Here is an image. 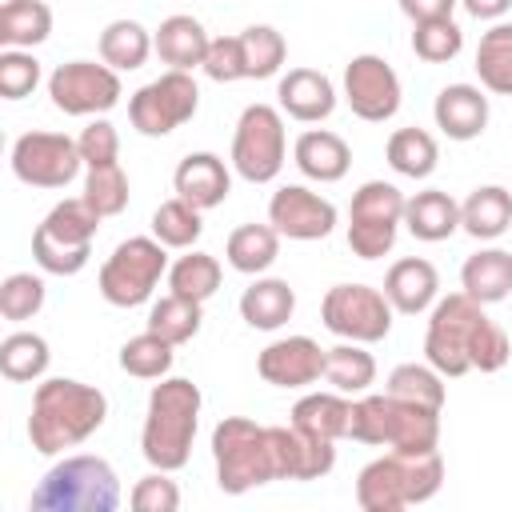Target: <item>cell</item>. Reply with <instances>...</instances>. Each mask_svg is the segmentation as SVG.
Masks as SVG:
<instances>
[{
  "mask_svg": "<svg viewBox=\"0 0 512 512\" xmlns=\"http://www.w3.org/2000/svg\"><path fill=\"white\" fill-rule=\"evenodd\" d=\"M108 420V396L96 384L72 376H48L32 392L28 440L40 456H64L68 448L84 444Z\"/></svg>",
  "mask_w": 512,
  "mask_h": 512,
  "instance_id": "cell-1",
  "label": "cell"
},
{
  "mask_svg": "<svg viewBox=\"0 0 512 512\" xmlns=\"http://www.w3.org/2000/svg\"><path fill=\"white\" fill-rule=\"evenodd\" d=\"M200 384L188 376H164L148 392V412L140 428V452L160 472H180L192 460V440L200 428Z\"/></svg>",
  "mask_w": 512,
  "mask_h": 512,
  "instance_id": "cell-2",
  "label": "cell"
},
{
  "mask_svg": "<svg viewBox=\"0 0 512 512\" xmlns=\"http://www.w3.org/2000/svg\"><path fill=\"white\" fill-rule=\"evenodd\" d=\"M348 440L388 448V452L424 456V452L440 448V412L400 400L392 392H364L352 400Z\"/></svg>",
  "mask_w": 512,
  "mask_h": 512,
  "instance_id": "cell-3",
  "label": "cell"
},
{
  "mask_svg": "<svg viewBox=\"0 0 512 512\" xmlns=\"http://www.w3.org/2000/svg\"><path fill=\"white\" fill-rule=\"evenodd\" d=\"M444 484V456L424 452H384L368 460L356 476V504L364 512H404L412 504H428Z\"/></svg>",
  "mask_w": 512,
  "mask_h": 512,
  "instance_id": "cell-4",
  "label": "cell"
},
{
  "mask_svg": "<svg viewBox=\"0 0 512 512\" xmlns=\"http://www.w3.org/2000/svg\"><path fill=\"white\" fill-rule=\"evenodd\" d=\"M32 512H116L120 476L104 456H64L32 488Z\"/></svg>",
  "mask_w": 512,
  "mask_h": 512,
  "instance_id": "cell-5",
  "label": "cell"
},
{
  "mask_svg": "<svg viewBox=\"0 0 512 512\" xmlns=\"http://www.w3.org/2000/svg\"><path fill=\"white\" fill-rule=\"evenodd\" d=\"M212 464L216 488L224 496H244L280 480L272 452V424H256L248 416H224L212 428Z\"/></svg>",
  "mask_w": 512,
  "mask_h": 512,
  "instance_id": "cell-6",
  "label": "cell"
},
{
  "mask_svg": "<svg viewBox=\"0 0 512 512\" xmlns=\"http://www.w3.org/2000/svg\"><path fill=\"white\" fill-rule=\"evenodd\" d=\"M96 208L84 196H68L52 204V212L32 232V260L48 276H76L92 260V240L100 232Z\"/></svg>",
  "mask_w": 512,
  "mask_h": 512,
  "instance_id": "cell-7",
  "label": "cell"
},
{
  "mask_svg": "<svg viewBox=\"0 0 512 512\" xmlns=\"http://www.w3.org/2000/svg\"><path fill=\"white\" fill-rule=\"evenodd\" d=\"M488 324V312L480 300H472L464 288L440 296L428 308V328H424V360L444 376L456 380L472 372V344L480 328Z\"/></svg>",
  "mask_w": 512,
  "mask_h": 512,
  "instance_id": "cell-8",
  "label": "cell"
},
{
  "mask_svg": "<svg viewBox=\"0 0 512 512\" xmlns=\"http://www.w3.org/2000/svg\"><path fill=\"white\" fill-rule=\"evenodd\" d=\"M168 276V248L156 236H128L100 264L96 288L112 308H140Z\"/></svg>",
  "mask_w": 512,
  "mask_h": 512,
  "instance_id": "cell-9",
  "label": "cell"
},
{
  "mask_svg": "<svg viewBox=\"0 0 512 512\" xmlns=\"http://www.w3.org/2000/svg\"><path fill=\"white\" fill-rule=\"evenodd\" d=\"M408 196L392 180H364L348 204V248L360 260H380L396 248Z\"/></svg>",
  "mask_w": 512,
  "mask_h": 512,
  "instance_id": "cell-10",
  "label": "cell"
},
{
  "mask_svg": "<svg viewBox=\"0 0 512 512\" xmlns=\"http://www.w3.org/2000/svg\"><path fill=\"white\" fill-rule=\"evenodd\" d=\"M232 172L248 184H272L288 160L284 112L272 104H248L232 132Z\"/></svg>",
  "mask_w": 512,
  "mask_h": 512,
  "instance_id": "cell-11",
  "label": "cell"
},
{
  "mask_svg": "<svg viewBox=\"0 0 512 512\" xmlns=\"http://www.w3.org/2000/svg\"><path fill=\"white\" fill-rule=\"evenodd\" d=\"M200 108V88L192 80V72H180V68H168L160 72L156 80H148L144 88H136L128 96V120L140 136H168L176 132L180 124H188Z\"/></svg>",
  "mask_w": 512,
  "mask_h": 512,
  "instance_id": "cell-12",
  "label": "cell"
},
{
  "mask_svg": "<svg viewBox=\"0 0 512 512\" xmlns=\"http://www.w3.org/2000/svg\"><path fill=\"white\" fill-rule=\"evenodd\" d=\"M396 308L388 304L384 288L372 284H332L320 300V320L332 336L356 344H380L392 332Z\"/></svg>",
  "mask_w": 512,
  "mask_h": 512,
  "instance_id": "cell-13",
  "label": "cell"
},
{
  "mask_svg": "<svg viewBox=\"0 0 512 512\" xmlns=\"http://www.w3.org/2000/svg\"><path fill=\"white\" fill-rule=\"evenodd\" d=\"M124 84L120 72L108 68L104 60H68L56 64L48 76V100L64 116H104L120 104Z\"/></svg>",
  "mask_w": 512,
  "mask_h": 512,
  "instance_id": "cell-14",
  "label": "cell"
},
{
  "mask_svg": "<svg viewBox=\"0 0 512 512\" xmlns=\"http://www.w3.org/2000/svg\"><path fill=\"white\" fill-rule=\"evenodd\" d=\"M8 160H12L16 180L28 188H68L84 168L80 144L64 132H44V128L16 136Z\"/></svg>",
  "mask_w": 512,
  "mask_h": 512,
  "instance_id": "cell-15",
  "label": "cell"
},
{
  "mask_svg": "<svg viewBox=\"0 0 512 512\" xmlns=\"http://www.w3.org/2000/svg\"><path fill=\"white\" fill-rule=\"evenodd\" d=\"M344 100H348L352 116H360L368 124H384L400 112L404 88H400L396 68L384 56L360 52L344 64Z\"/></svg>",
  "mask_w": 512,
  "mask_h": 512,
  "instance_id": "cell-16",
  "label": "cell"
},
{
  "mask_svg": "<svg viewBox=\"0 0 512 512\" xmlns=\"http://www.w3.org/2000/svg\"><path fill=\"white\" fill-rule=\"evenodd\" d=\"M340 212L328 196L312 192L308 184H284L268 200V224L288 240H324L332 236Z\"/></svg>",
  "mask_w": 512,
  "mask_h": 512,
  "instance_id": "cell-17",
  "label": "cell"
},
{
  "mask_svg": "<svg viewBox=\"0 0 512 512\" xmlns=\"http://www.w3.org/2000/svg\"><path fill=\"white\" fill-rule=\"evenodd\" d=\"M328 348H320L312 336H280L256 356V372L272 388H308L324 376Z\"/></svg>",
  "mask_w": 512,
  "mask_h": 512,
  "instance_id": "cell-18",
  "label": "cell"
},
{
  "mask_svg": "<svg viewBox=\"0 0 512 512\" xmlns=\"http://www.w3.org/2000/svg\"><path fill=\"white\" fill-rule=\"evenodd\" d=\"M272 452H276V472L280 480H324L336 468V440H324L316 432L288 424H272Z\"/></svg>",
  "mask_w": 512,
  "mask_h": 512,
  "instance_id": "cell-19",
  "label": "cell"
},
{
  "mask_svg": "<svg viewBox=\"0 0 512 512\" xmlns=\"http://www.w3.org/2000/svg\"><path fill=\"white\" fill-rule=\"evenodd\" d=\"M276 108L300 124H320L336 112V84L320 68H288L276 80Z\"/></svg>",
  "mask_w": 512,
  "mask_h": 512,
  "instance_id": "cell-20",
  "label": "cell"
},
{
  "mask_svg": "<svg viewBox=\"0 0 512 512\" xmlns=\"http://www.w3.org/2000/svg\"><path fill=\"white\" fill-rule=\"evenodd\" d=\"M488 116H492L488 96H484V88H476V84H444V88L436 92L432 120H436V128H440L448 140H460V144H464V140L484 136Z\"/></svg>",
  "mask_w": 512,
  "mask_h": 512,
  "instance_id": "cell-21",
  "label": "cell"
},
{
  "mask_svg": "<svg viewBox=\"0 0 512 512\" xmlns=\"http://www.w3.org/2000/svg\"><path fill=\"white\" fill-rule=\"evenodd\" d=\"M172 188L180 200L196 204L200 212L208 208H220L232 192V168L216 156V152H188L176 172H172Z\"/></svg>",
  "mask_w": 512,
  "mask_h": 512,
  "instance_id": "cell-22",
  "label": "cell"
},
{
  "mask_svg": "<svg viewBox=\"0 0 512 512\" xmlns=\"http://www.w3.org/2000/svg\"><path fill=\"white\" fill-rule=\"evenodd\" d=\"M384 296L400 316H420L440 300V272L424 256H404L384 272Z\"/></svg>",
  "mask_w": 512,
  "mask_h": 512,
  "instance_id": "cell-23",
  "label": "cell"
},
{
  "mask_svg": "<svg viewBox=\"0 0 512 512\" xmlns=\"http://www.w3.org/2000/svg\"><path fill=\"white\" fill-rule=\"evenodd\" d=\"M292 164L300 168V176H308L316 184H336L352 168V148H348V140L340 132L308 128L292 144Z\"/></svg>",
  "mask_w": 512,
  "mask_h": 512,
  "instance_id": "cell-24",
  "label": "cell"
},
{
  "mask_svg": "<svg viewBox=\"0 0 512 512\" xmlns=\"http://www.w3.org/2000/svg\"><path fill=\"white\" fill-rule=\"evenodd\" d=\"M152 44H156L160 64L180 68V72H192V68H204V56H208L212 36L204 32V24L196 16L176 12V16L160 20V28L152 32Z\"/></svg>",
  "mask_w": 512,
  "mask_h": 512,
  "instance_id": "cell-25",
  "label": "cell"
},
{
  "mask_svg": "<svg viewBox=\"0 0 512 512\" xmlns=\"http://www.w3.org/2000/svg\"><path fill=\"white\" fill-rule=\"evenodd\" d=\"M296 312V292L288 280L280 276H256L244 292H240V320L256 332H276L292 320Z\"/></svg>",
  "mask_w": 512,
  "mask_h": 512,
  "instance_id": "cell-26",
  "label": "cell"
},
{
  "mask_svg": "<svg viewBox=\"0 0 512 512\" xmlns=\"http://www.w3.org/2000/svg\"><path fill=\"white\" fill-rule=\"evenodd\" d=\"M460 228L472 240H500L512 228V192L504 184H480L460 204Z\"/></svg>",
  "mask_w": 512,
  "mask_h": 512,
  "instance_id": "cell-27",
  "label": "cell"
},
{
  "mask_svg": "<svg viewBox=\"0 0 512 512\" xmlns=\"http://www.w3.org/2000/svg\"><path fill=\"white\" fill-rule=\"evenodd\" d=\"M460 288L480 300L484 308L488 304H500L512 296V252L508 248H480L464 260L460 268Z\"/></svg>",
  "mask_w": 512,
  "mask_h": 512,
  "instance_id": "cell-28",
  "label": "cell"
},
{
  "mask_svg": "<svg viewBox=\"0 0 512 512\" xmlns=\"http://www.w3.org/2000/svg\"><path fill=\"white\" fill-rule=\"evenodd\" d=\"M404 228L424 240V244H440L460 228V204L444 192V188H424L416 196H408L404 204Z\"/></svg>",
  "mask_w": 512,
  "mask_h": 512,
  "instance_id": "cell-29",
  "label": "cell"
},
{
  "mask_svg": "<svg viewBox=\"0 0 512 512\" xmlns=\"http://www.w3.org/2000/svg\"><path fill=\"white\" fill-rule=\"evenodd\" d=\"M288 420H292L296 428H304V432L324 436V440H348L352 400H348L344 392H336V388H332V392H304V396L292 404Z\"/></svg>",
  "mask_w": 512,
  "mask_h": 512,
  "instance_id": "cell-30",
  "label": "cell"
},
{
  "mask_svg": "<svg viewBox=\"0 0 512 512\" xmlns=\"http://www.w3.org/2000/svg\"><path fill=\"white\" fill-rule=\"evenodd\" d=\"M280 240L272 224H240L224 240V260L244 276H264L280 256Z\"/></svg>",
  "mask_w": 512,
  "mask_h": 512,
  "instance_id": "cell-31",
  "label": "cell"
},
{
  "mask_svg": "<svg viewBox=\"0 0 512 512\" xmlns=\"http://www.w3.org/2000/svg\"><path fill=\"white\" fill-rule=\"evenodd\" d=\"M152 52H156L152 32H148L140 20L120 16V20L104 24V32H100V60H104L108 68H116V72H136V68H144Z\"/></svg>",
  "mask_w": 512,
  "mask_h": 512,
  "instance_id": "cell-32",
  "label": "cell"
},
{
  "mask_svg": "<svg viewBox=\"0 0 512 512\" xmlns=\"http://www.w3.org/2000/svg\"><path fill=\"white\" fill-rule=\"evenodd\" d=\"M384 156L392 164L396 176H408V180H428L440 164V144L428 128H396L384 144Z\"/></svg>",
  "mask_w": 512,
  "mask_h": 512,
  "instance_id": "cell-33",
  "label": "cell"
},
{
  "mask_svg": "<svg viewBox=\"0 0 512 512\" xmlns=\"http://www.w3.org/2000/svg\"><path fill=\"white\" fill-rule=\"evenodd\" d=\"M476 76L492 96H512V24L496 20L476 44Z\"/></svg>",
  "mask_w": 512,
  "mask_h": 512,
  "instance_id": "cell-34",
  "label": "cell"
},
{
  "mask_svg": "<svg viewBox=\"0 0 512 512\" xmlns=\"http://www.w3.org/2000/svg\"><path fill=\"white\" fill-rule=\"evenodd\" d=\"M220 280H224L220 260L212 252H200V248H184V256H176L168 264V292H176L184 300H196V304L212 300Z\"/></svg>",
  "mask_w": 512,
  "mask_h": 512,
  "instance_id": "cell-35",
  "label": "cell"
},
{
  "mask_svg": "<svg viewBox=\"0 0 512 512\" xmlns=\"http://www.w3.org/2000/svg\"><path fill=\"white\" fill-rule=\"evenodd\" d=\"M52 364V348L40 332H8L0 340V372L12 384H40Z\"/></svg>",
  "mask_w": 512,
  "mask_h": 512,
  "instance_id": "cell-36",
  "label": "cell"
},
{
  "mask_svg": "<svg viewBox=\"0 0 512 512\" xmlns=\"http://www.w3.org/2000/svg\"><path fill=\"white\" fill-rule=\"evenodd\" d=\"M324 380L344 396H364L376 384V356L368 352V344L340 340L336 348H328Z\"/></svg>",
  "mask_w": 512,
  "mask_h": 512,
  "instance_id": "cell-37",
  "label": "cell"
},
{
  "mask_svg": "<svg viewBox=\"0 0 512 512\" xmlns=\"http://www.w3.org/2000/svg\"><path fill=\"white\" fill-rule=\"evenodd\" d=\"M52 36V8L44 0L0 4V48H36Z\"/></svg>",
  "mask_w": 512,
  "mask_h": 512,
  "instance_id": "cell-38",
  "label": "cell"
},
{
  "mask_svg": "<svg viewBox=\"0 0 512 512\" xmlns=\"http://www.w3.org/2000/svg\"><path fill=\"white\" fill-rule=\"evenodd\" d=\"M200 324H204V304L184 300V296H176V292L152 300V308H148V332L164 336V340L176 344V348L188 344V340L200 332Z\"/></svg>",
  "mask_w": 512,
  "mask_h": 512,
  "instance_id": "cell-39",
  "label": "cell"
},
{
  "mask_svg": "<svg viewBox=\"0 0 512 512\" xmlns=\"http://www.w3.org/2000/svg\"><path fill=\"white\" fill-rule=\"evenodd\" d=\"M172 360H176V344H168L148 328L120 344V368L136 380H164L172 372Z\"/></svg>",
  "mask_w": 512,
  "mask_h": 512,
  "instance_id": "cell-40",
  "label": "cell"
},
{
  "mask_svg": "<svg viewBox=\"0 0 512 512\" xmlns=\"http://www.w3.org/2000/svg\"><path fill=\"white\" fill-rule=\"evenodd\" d=\"M384 392L400 396V400H412L420 408H432V412H444V400H448V388H444V376L432 368V364H396L388 372V384Z\"/></svg>",
  "mask_w": 512,
  "mask_h": 512,
  "instance_id": "cell-41",
  "label": "cell"
},
{
  "mask_svg": "<svg viewBox=\"0 0 512 512\" xmlns=\"http://www.w3.org/2000/svg\"><path fill=\"white\" fill-rule=\"evenodd\" d=\"M236 36H240V52H244V72H248V80H268V76H276V72L284 68L288 44H284V36H280L272 24H252V28L236 32Z\"/></svg>",
  "mask_w": 512,
  "mask_h": 512,
  "instance_id": "cell-42",
  "label": "cell"
},
{
  "mask_svg": "<svg viewBox=\"0 0 512 512\" xmlns=\"http://www.w3.org/2000/svg\"><path fill=\"white\" fill-rule=\"evenodd\" d=\"M200 232H204V212L196 208V204H188V200H180V196H172V200H164L156 212H152V236L164 244V248H192L196 240H200Z\"/></svg>",
  "mask_w": 512,
  "mask_h": 512,
  "instance_id": "cell-43",
  "label": "cell"
},
{
  "mask_svg": "<svg viewBox=\"0 0 512 512\" xmlns=\"http://www.w3.org/2000/svg\"><path fill=\"white\" fill-rule=\"evenodd\" d=\"M464 48V28L452 16H436V20H416L412 24V52L424 64H448L456 60Z\"/></svg>",
  "mask_w": 512,
  "mask_h": 512,
  "instance_id": "cell-44",
  "label": "cell"
},
{
  "mask_svg": "<svg viewBox=\"0 0 512 512\" xmlns=\"http://www.w3.org/2000/svg\"><path fill=\"white\" fill-rule=\"evenodd\" d=\"M128 192H132V184H128V172L120 168V160L116 164H96V168L84 172V200L104 220L120 216L128 208Z\"/></svg>",
  "mask_w": 512,
  "mask_h": 512,
  "instance_id": "cell-45",
  "label": "cell"
},
{
  "mask_svg": "<svg viewBox=\"0 0 512 512\" xmlns=\"http://www.w3.org/2000/svg\"><path fill=\"white\" fill-rule=\"evenodd\" d=\"M48 300V288H44V276L36 272H12L4 276L0 284V316L20 324V320H32Z\"/></svg>",
  "mask_w": 512,
  "mask_h": 512,
  "instance_id": "cell-46",
  "label": "cell"
},
{
  "mask_svg": "<svg viewBox=\"0 0 512 512\" xmlns=\"http://www.w3.org/2000/svg\"><path fill=\"white\" fill-rule=\"evenodd\" d=\"M40 84V60L32 48H4L0 52V96L4 100H24Z\"/></svg>",
  "mask_w": 512,
  "mask_h": 512,
  "instance_id": "cell-47",
  "label": "cell"
},
{
  "mask_svg": "<svg viewBox=\"0 0 512 512\" xmlns=\"http://www.w3.org/2000/svg\"><path fill=\"white\" fill-rule=\"evenodd\" d=\"M128 504L136 512H176L180 508V488L172 480V472H160L152 468L148 476H140L128 492Z\"/></svg>",
  "mask_w": 512,
  "mask_h": 512,
  "instance_id": "cell-48",
  "label": "cell"
},
{
  "mask_svg": "<svg viewBox=\"0 0 512 512\" xmlns=\"http://www.w3.org/2000/svg\"><path fill=\"white\" fill-rule=\"evenodd\" d=\"M200 72H204L208 80H216V84L248 80V72H244V52H240V36H212Z\"/></svg>",
  "mask_w": 512,
  "mask_h": 512,
  "instance_id": "cell-49",
  "label": "cell"
},
{
  "mask_svg": "<svg viewBox=\"0 0 512 512\" xmlns=\"http://www.w3.org/2000/svg\"><path fill=\"white\" fill-rule=\"evenodd\" d=\"M76 144H80V160H84V168L116 164V160H120V132H116V124L104 120V116H92V124L76 136Z\"/></svg>",
  "mask_w": 512,
  "mask_h": 512,
  "instance_id": "cell-50",
  "label": "cell"
},
{
  "mask_svg": "<svg viewBox=\"0 0 512 512\" xmlns=\"http://www.w3.org/2000/svg\"><path fill=\"white\" fill-rule=\"evenodd\" d=\"M508 356H512L508 332H504L496 320H488V324L480 328L476 344H472V372H500V368L508 364Z\"/></svg>",
  "mask_w": 512,
  "mask_h": 512,
  "instance_id": "cell-51",
  "label": "cell"
},
{
  "mask_svg": "<svg viewBox=\"0 0 512 512\" xmlns=\"http://www.w3.org/2000/svg\"><path fill=\"white\" fill-rule=\"evenodd\" d=\"M400 4V12L416 24V20H436V16H452V8L460 4V0H396Z\"/></svg>",
  "mask_w": 512,
  "mask_h": 512,
  "instance_id": "cell-52",
  "label": "cell"
},
{
  "mask_svg": "<svg viewBox=\"0 0 512 512\" xmlns=\"http://www.w3.org/2000/svg\"><path fill=\"white\" fill-rule=\"evenodd\" d=\"M464 8H468V16H476V20H504V12L512 8V0H460Z\"/></svg>",
  "mask_w": 512,
  "mask_h": 512,
  "instance_id": "cell-53",
  "label": "cell"
}]
</instances>
